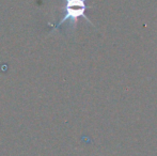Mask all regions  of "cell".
Wrapping results in <instances>:
<instances>
[{
	"label": "cell",
	"mask_w": 157,
	"mask_h": 156,
	"mask_svg": "<svg viewBox=\"0 0 157 156\" xmlns=\"http://www.w3.org/2000/svg\"><path fill=\"white\" fill-rule=\"evenodd\" d=\"M63 17L59 21V23L57 25H52V27L55 29H58L64 23L68 21L70 23V27H72L73 30H75L79 18L86 19L90 25L94 26L92 24V21L89 19V17L86 16V11H87V9H89V6L86 3L87 0H63Z\"/></svg>",
	"instance_id": "1"
}]
</instances>
